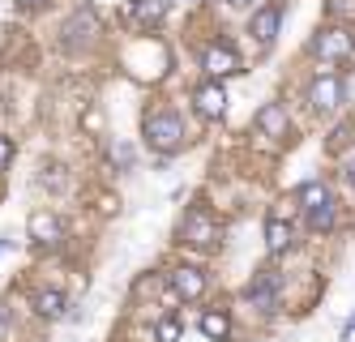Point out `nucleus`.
I'll return each instance as SVG.
<instances>
[{"label": "nucleus", "instance_id": "f8f14e48", "mask_svg": "<svg viewBox=\"0 0 355 342\" xmlns=\"http://www.w3.org/2000/svg\"><path fill=\"white\" fill-rule=\"evenodd\" d=\"M248 304H257L261 312H274V304H278V274L274 270H266L257 282L248 287Z\"/></svg>", "mask_w": 355, "mask_h": 342}, {"label": "nucleus", "instance_id": "4be33fe9", "mask_svg": "<svg viewBox=\"0 0 355 342\" xmlns=\"http://www.w3.org/2000/svg\"><path fill=\"white\" fill-rule=\"evenodd\" d=\"M13 159V146H9V137H0V167H5Z\"/></svg>", "mask_w": 355, "mask_h": 342}, {"label": "nucleus", "instance_id": "a211bd4d", "mask_svg": "<svg viewBox=\"0 0 355 342\" xmlns=\"http://www.w3.org/2000/svg\"><path fill=\"white\" fill-rule=\"evenodd\" d=\"M325 13L334 22H355V0H325Z\"/></svg>", "mask_w": 355, "mask_h": 342}, {"label": "nucleus", "instance_id": "7ed1b4c3", "mask_svg": "<svg viewBox=\"0 0 355 342\" xmlns=\"http://www.w3.org/2000/svg\"><path fill=\"white\" fill-rule=\"evenodd\" d=\"M180 240L193 244V248H210V244L218 240V223H214V214H210L206 205H193L189 214H184V223H180Z\"/></svg>", "mask_w": 355, "mask_h": 342}, {"label": "nucleus", "instance_id": "39448f33", "mask_svg": "<svg viewBox=\"0 0 355 342\" xmlns=\"http://www.w3.org/2000/svg\"><path fill=\"white\" fill-rule=\"evenodd\" d=\"M313 51H317L321 60H329V65H338V60L355 56V35H347L343 26H329V31H321V35L313 39Z\"/></svg>", "mask_w": 355, "mask_h": 342}, {"label": "nucleus", "instance_id": "9d476101", "mask_svg": "<svg viewBox=\"0 0 355 342\" xmlns=\"http://www.w3.org/2000/svg\"><path fill=\"white\" fill-rule=\"evenodd\" d=\"M193 103H197V112L206 116V120H218V116L227 112V94H223V86H218V82L197 86V90H193Z\"/></svg>", "mask_w": 355, "mask_h": 342}, {"label": "nucleus", "instance_id": "a878e982", "mask_svg": "<svg viewBox=\"0 0 355 342\" xmlns=\"http://www.w3.org/2000/svg\"><path fill=\"white\" fill-rule=\"evenodd\" d=\"M227 5H232V9H244V5H252V0H227Z\"/></svg>", "mask_w": 355, "mask_h": 342}, {"label": "nucleus", "instance_id": "6ab92c4d", "mask_svg": "<svg viewBox=\"0 0 355 342\" xmlns=\"http://www.w3.org/2000/svg\"><path fill=\"white\" fill-rule=\"evenodd\" d=\"M351 133H355V120H343V124L334 128V137H329V154H338V150L351 142Z\"/></svg>", "mask_w": 355, "mask_h": 342}, {"label": "nucleus", "instance_id": "4468645a", "mask_svg": "<svg viewBox=\"0 0 355 342\" xmlns=\"http://www.w3.org/2000/svg\"><path fill=\"white\" fill-rule=\"evenodd\" d=\"M266 248H270V253H287V248H291V223L266 219Z\"/></svg>", "mask_w": 355, "mask_h": 342}, {"label": "nucleus", "instance_id": "aec40b11", "mask_svg": "<svg viewBox=\"0 0 355 342\" xmlns=\"http://www.w3.org/2000/svg\"><path fill=\"white\" fill-rule=\"evenodd\" d=\"M155 334H159V342H180V321H171V317H167V321H159Z\"/></svg>", "mask_w": 355, "mask_h": 342}, {"label": "nucleus", "instance_id": "412c9836", "mask_svg": "<svg viewBox=\"0 0 355 342\" xmlns=\"http://www.w3.org/2000/svg\"><path fill=\"white\" fill-rule=\"evenodd\" d=\"M5 334H9V304L0 300V338H5Z\"/></svg>", "mask_w": 355, "mask_h": 342}, {"label": "nucleus", "instance_id": "423d86ee", "mask_svg": "<svg viewBox=\"0 0 355 342\" xmlns=\"http://www.w3.org/2000/svg\"><path fill=\"white\" fill-rule=\"evenodd\" d=\"M94 35H98V13L94 9H78L64 22V47H86V43H94Z\"/></svg>", "mask_w": 355, "mask_h": 342}, {"label": "nucleus", "instance_id": "f3484780", "mask_svg": "<svg viewBox=\"0 0 355 342\" xmlns=\"http://www.w3.org/2000/svg\"><path fill=\"white\" fill-rule=\"evenodd\" d=\"M133 17H137L141 26L163 22V17H167V0H133Z\"/></svg>", "mask_w": 355, "mask_h": 342}, {"label": "nucleus", "instance_id": "9b49d317", "mask_svg": "<svg viewBox=\"0 0 355 342\" xmlns=\"http://www.w3.org/2000/svg\"><path fill=\"white\" fill-rule=\"evenodd\" d=\"M278 22H283V9H278V5H261L257 13H252V26H248V31L257 35L261 47H270L274 35H278Z\"/></svg>", "mask_w": 355, "mask_h": 342}, {"label": "nucleus", "instance_id": "20e7f679", "mask_svg": "<svg viewBox=\"0 0 355 342\" xmlns=\"http://www.w3.org/2000/svg\"><path fill=\"white\" fill-rule=\"evenodd\" d=\"M343 99H347L343 77H334V73L313 77V86H309V108H313V112H338Z\"/></svg>", "mask_w": 355, "mask_h": 342}, {"label": "nucleus", "instance_id": "dca6fc26", "mask_svg": "<svg viewBox=\"0 0 355 342\" xmlns=\"http://www.w3.org/2000/svg\"><path fill=\"white\" fill-rule=\"evenodd\" d=\"M35 312H39V317H47V321L64 317V296L60 291H39L35 296Z\"/></svg>", "mask_w": 355, "mask_h": 342}, {"label": "nucleus", "instance_id": "2eb2a0df", "mask_svg": "<svg viewBox=\"0 0 355 342\" xmlns=\"http://www.w3.org/2000/svg\"><path fill=\"white\" fill-rule=\"evenodd\" d=\"M201 334L223 342L227 334H232V317H227V312H201Z\"/></svg>", "mask_w": 355, "mask_h": 342}, {"label": "nucleus", "instance_id": "ddd939ff", "mask_svg": "<svg viewBox=\"0 0 355 342\" xmlns=\"http://www.w3.org/2000/svg\"><path fill=\"white\" fill-rule=\"evenodd\" d=\"M171 287H175V296H180V300H197L201 291H206V274L193 270V266H184V270L171 274Z\"/></svg>", "mask_w": 355, "mask_h": 342}, {"label": "nucleus", "instance_id": "f03ea898", "mask_svg": "<svg viewBox=\"0 0 355 342\" xmlns=\"http://www.w3.org/2000/svg\"><path fill=\"white\" fill-rule=\"evenodd\" d=\"M141 133H146V146H150V150L175 154V150L184 146V120L175 116V112H155V116H146Z\"/></svg>", "mask_w": 355, "mask_h": 342}, {"label": "nucleus", "instance_id": "6e6552de", "mask_svg": "<svg viewBox=\"0 0 355 342\" xmlns=\"http://www.w3.org/2000/svg\"><path fill=\"white\" fill-rule=\"evenodd\" d=\"M206 73L210 77H232V73H240V56H236V47L232 43H210L206 47Z\"/></svg>", "mask_w": 355, "mask_h": 342}, {"label": "nucleus", "instance_id": "393cba45", "mask_svg": "<svg viewBox=\"0 0 355 342\" xmlns=\"http://www.w3.org/2000/svg\"><path fill=\"white\" fill-rule=\"evenodd\" d=\"M17 5H21V9H35V5H43V0H17Z\"/></svg>", "mask_w": 355, "mask_h": 342}, {"label": "nucleus", "instance_id": "b1692460", "mask_svg": "<svg viewBox=\"0 0 355 342\" xmlns=\"http://www.w3.org/2000/svg\"><path fill=\"white\" fill-rule=\"evenodd\" d=\"M347 184H351V189H355V159L347 163Z\"/></svg>", "mask_w": 355, "mask_h": 342}, {"label": "nucleus", "instance_id": "5701e85b", "mask_svg": "<svg viewBox=\"0 0 355 342\" xmlns=\"http://www.w3.org/2000/svg\"><path fill=\"white\" fill-rule=\"evenodd\" d=\"M343 342H355V317H351V321L343 325Z\"/></svg>", "mask_w": 355, "mask_h": 342}, {"label": "nucleus", "instance_id": "1a4fd4ad", "mask_svg": "<svg viewBox=\"0 0 355 342\" xmlns=\"http://www.w3.org/2000/svg\"><path fill=\"white\" fill-rule=\"evenodd\" d=\"M257 128H261L266 137L283 142V137L291 133V120H287V112H283V103H266V108L257 112Z\"/></svg>", "mask_w": 355, "mask_h": 342}, {"label": "nucleus", "instance_id": "0eeeda50", "mask_svg": "<svg viewBox=\"0 0 355 342\" xmlns=\"http://www.w3.org/2000/svg\"><path fill=\"white\" fill-rule=\"evenodd\" d=\"M26 231H31L35 244H47V248H56L64 240V223L56 214H47V210H35V214L26 219Z\"/></svg>", "mask_w": 355, "mask_h": 342}, {"label": "nucleus", "instance_id": "f257e3e1", "mask_svg": "<svg viewBox=\"0 0 355 342\" xmlns=\"http://www.w3.org/2000/svg\"><path fill=\"white\" fill-rule=\"evenodd\" d=\"M295 197L304 205V214H309L313 231H329V227H334V193H329L325 180H304Z\"/></svg>", "mask_w": 355, "mask_h": 342}]
</instances>
